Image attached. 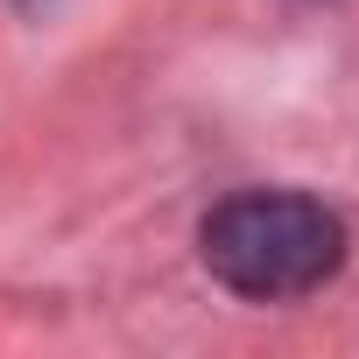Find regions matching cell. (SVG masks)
<instances>
[{
    "instance_id": "cell-1",
    "label": "cell",
    "mask_w": 359,
    "mask_h": 359,
    "mask_svg": "<svg viewBox=\"0 0 359 359\" xmlns=\"http://www.w3.org/2000/svg\"><path fill=\"white\" fill-rule=\"evenodd\" d=\"M205 268L254 303H289L345 268V219L303 191H240L198 226Z\"/></svg>"
}]
</instances>
